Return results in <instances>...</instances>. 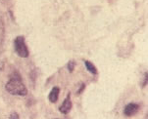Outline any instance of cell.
I'll list each match as a JSON object with an SVG mask.
<instances>
[{"label": "cell", "instance_id": "cell-9", "mask_svg": "<svg viewBox=\"0 0 148 119\" xmlns=\"http://www.w3.org/2000/svg\"><path fill=\"white\" fill-rule=\"evenodd\" d=\"M84 87H85V85H84V84H82V88H81V89H79V91H77V94H81V93H82V91H84Z\"/></svg>", "mask_w": 148, "mask_h": 119}, {"label": "cell", "instance_id": "cell-2", "mask_svg": "<svg viewBox=\"0 0 148 119\" xmlns=\"http://www.w3.org/2000/svg\"><path fill=\"white\" fill-rule=\"evenodd\" d=\"M14 49L18 55L21 58H27L29 55V49L26 44V40H25V37L22 35L17 36L14 39Z\"/></svg>", "mask_w": 148, "mask_h": 119}, {"label": "cell", "instance_id": "cell-8", "mask_svg": "<svg viewBox=\"0 0 148 119\" xmlns=\"http://www.w3.org/2000/svg\"><path fill=\"white\" fill-rule=\"evenodd\" d=\"M9 118H11V119H17V118H19V114L17 112H15V111H13V112H12L11 114H10Z\"/></svg>", "mask_w": 148, "mask_h": 119}, {"label": "cell", "instance_id": "cell-6", "mask_svg": "<svg viewBox=\"0 0 148 119\" xmlns=\"http://www.w3.org/2000/svg\"><path fill=\"white\" fill-rule=\"evenodd\" d=\"M84 66H85V68H86V69L89 71L90 73L93 74V75H96V74H97V68H95V66L91 63V62L84 61Z\"/></svg>", "mask_w": 148, "mask_h": 119}, {"label": "cell", "instance_id": "cell-5", "mask_svg": "<svg viewBox=\"0 0 148 119\" xmlns=\"http://www.w3.org/2000/svg\"><path fill=\"white\" fill-rule=\"evenodd\" d=\"M59 94H60V88L59 87H53L50 91L49 95H48V100L51 101L52 103H56L58 101L59 98Z\"/></svg>", "mask_w": 148, "mask_h": 119}, {"label": "cell", "instance_id": "cell-7", "mask_svg": "<svg viewBox=\"0 0 148 119\" xmlns=\"http://www.w3.org/2000/svg\"><path fill=\"white\" fill-rule=\"evenodd\" d=\"M68 70L70 71V72H73L75 69V66H76V63H75V61H70L69 63H68Z\"/></svg>", "mask_w": 148, "mask_h": 119}, {"label": "cell", "instance_id": "cell-1", "mask_svg": "<svg viewBox=\"0 0 148 119\" xmlns=\"http://www.w3.org/2000/svg\"><path fill=\"white\" fill-rule=\"evenodd\" d=\"M5 89L9 94L14 96L25 97L27 95V89L19 74H15L9 79V81L5 85Z\"/></svg>", "mask_w": 148, "mask_h": 119}, {"label": "cell", "instance_id": "cell-4", "mask_svg": "<svg viewBox=\"0 0 148 119\" xmlns=\"http://www.w3.org/2000/svg\"><path fill=\"white\" fill-rule=\"evenodd\" d=\"M72 105H73V103H72V101H71V96H70V94H68L67 98L65 99L63 103L60 105L59 111L61 113H63V114H67V113H69L70 110H72Z\"/></svg>", "mask_w": 148, "mask_h": 119}, {"label": "cell", "instance_id": "cell-3", "mask_svg": "<svg viewBox=\"0 0 148 119\" xmlns=\"http://www.w3.org/2000/svg\"><path fill=\"white\" fill-rule=\"evenodd\" d=\"M140 105L136 103H130L125 106L124 108V114L126 116H132L138 112Z\"/></svg>", "mask_w": 148, "mask_h": 119}]
</instances>
